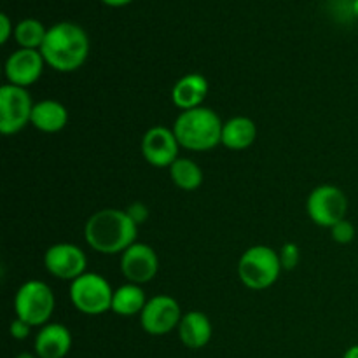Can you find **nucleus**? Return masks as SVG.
Here are the masks:
<instances>
[{
	"label": "nucleus",
	"instance_id": "26",
	"mask_svg": "<svg viewBox=\"0 0 358 358\" xmlns=\"http://www.w3.org/2000/svg\"><path fill=\"white\" fill-rule=\"evenodd\" d=\"M0 27H2V31H0V42L6 44L7 38L10 35V21L7 17V14H0Z\"/></svg>",
	"mask_w": 358,
	"mask_h": 358
},
{
	"label": "nucleus",
	"instance_id": "2",
	"mask_svg": "<svg viewBox=\"0 0 358 358\" xmlns=\"http://www.w3.org/2000/svg\"><path fill=\"white\" fill-rule=\"evenodd\" d=\"M38 51L51 69L73 72L84 65L90 55V38L79 24L63 21L49 28Z\"/></svg>",
	"mask_w": 358,
	"mask_h": 358
},
{
	"label": "nucleus",
	"instance_id": "20",
	"mask_svg": "<svg viewBox=\"0 0 358 358\" xmlns=\"http://www.w3.org/2000/svg\"><path fill=\"white\" fill-rule=\"evenodd\" d=\"M170 175L173 184L182 191H194L203 184V171L189 157H178L170 166Z\"/></svg>",
	"mask_w": 358,
	"mask_h": 358
},
{
	"label": "nucleus",
	"instance_id": "21",
	"mask_svg": "<svg viewBox=\"0 0 358 358\" xmlns=\"http://www.w3.org/2000/svg\"><path fill=\"white\" fill-rule=\"evenodd\" d=\"M45 34L48 30L44 28V24L38 20H34V17H28V20L20 21L14 28V37H16V42L23 49H41L42 42H44Z\"/></svg>",
	"mask_w": 358,
	"mask_h": 358
},
{
	"label": "nucleus",
	"instance_id": "9",
	"mask_svg": "<svg viewBox=\"0 0 358 358\" xmlns=\"http://www.w3.org/2000/svg\"><path fill=\"white\" fill-rule=\"evenodd\" d=\"M182 311L177 301L170 296H156L147 301L140 313L142 329L150 336H164L173 329H178Z\"/></svg>",
	"mask_w": 358,
	"mask_h": 358
},
{
	"label": "nucleus",
	"instance_id": "1",
	"mask_svg": "<svg viewBox=\"0 0 358 358\" xmlns=\"http://www.w3.org/2000/svg\"><path fill=\"white\" fill-rule=\"evenodd\" d=\"M138 226L129 219L126 210L103 208L93 213L84 227V238L100 254H122L135 243Z\"/></svg>",
	"mask_w": 358,
	"mask_h": 358
},
{
	"label": "nucleus",
	"instance_id": "24",
	"mask_svg": "<svg viewBox=\"0 0 358 358\" xmlns=\"http://www.w3.org/2000/svg\"><path fill=\"white\" fill-rule=\"evenodd\" d=\"M126 213H128L129 219H131L136 226L145 222L147 217H149V210H147V206L142 205V203H133V205H129L128 208H126Z\"/></svg>",
	"mask_w": 358,
	"mask_h": 358
},
{
	"label": "nucleus",
	"instance_id": "14",
	"mask_svg": "<svg viewBox=\"0 0 358 358\" xmlns=\"http://www.w3.org/2000/svg\"><path fill=\"white\" fill-rule=\"evenodd\" d=\"M34 348L38 358H65L72 348V334L62 324H45L35 336Z\"/></svg>",
	"mask_w": 358,
	"mask_h": 358
},
{
	"label": "nucleus",
	"instance_id": "29",
	"mask_svg": "<svg viewBox=\"0 0 358 358\" xmlns=\"http://www.w3.org/2000/svg\"><path fill=\"white\" fill-rule=\"evenodd\" d=\"M14 358H38V357H37V355H34V353L23 352V353H20V355H16Z\"/></svg>",
	"mask_w": 358,
	"mask_h": 358
},
{
	"label": "nucleus",
	"instance_id": "17",
	"mask_svg": "<svg viewBox=\"0 0 358 358\" xmlns=\"http://www.w3.org/2000/svg\"><path fill=\"white\" fill-rule=\"evenodd\" d=\"M69 122V112L59 101L42 100L34 105L31 112V122L34 128L42 133H58Z\"/></svg>",
	"mask_w": 358,
	"mask_h": 358
},
{
	"label": "nucleus",
	"instance_id": "12",
	"mask_svg": "<svg viewBox=\"0 0 358 358\" xmlns=\"http://www.w3.org/2000/svg\"><path fill=\"white\" fill-rule=\"evenodd\" d=\"M178 143L173 129L154 126L143 135L142 154L150 166L170 168L178 159Z\"/></svg>",
	"mask_w": 358,
	"mask_h": 358
},
{
	"label": "nucleus",
	"instance_id": "23",
	"mask_svg": "<svg viewBox=\"0 0 358 358\" xmlns=\"http://www.w3.org/2000/svg\"><path fill=\"white\" fill-rule=\"evenodd\" d=\"M280 262H282L283 269H294L297 264H299V248L294 243H285L278 252Z\"/></svg>",
	"mask_w": 358,
	"mask_h": 358
},
{
	"label": "nucleus",
	"instance_id": "8",
	"mask_svg": "<svg viewBox=\"0 0 358 358\" xmlns=\"http://www.w3.org/2000/svg\"><path fill=\"white\" fill-rule=\"evenodd\" d=\"M34 105L27 87L3 84L0 87V131L3 135L20 133L31 122Z\"/></svg>",
	"mask_w": 358,
	"mask_h": 358
},
{
	"label": "nucleus",
	"instance_id": "10",
	"mask_svg": "<svg viewBox=\"0 0 358 358\" xmlns=\"http://www.w3.org/2000/svg\"><path fill=\"white\" fill-rule=\"evenodd\" d=\"M44 266L56 278L73 282L86 273L87 257L77 245L56 243L45 250Z\"/></svg>",
	"mask_w": 358,
	"mask_h": 358
},
{
	"label": "nucleus",
	"instance_id": "11",
	"mask_svg": "<svg viewBox=\"0 0 358 358\" xmlns=\"http://www.w3.org/2000/svg\"><path fill=\"white\" fill-rule=\"evenodd\" d=\"M159 259L152 247L145 243H133L121 254V273L129 283L143 285L156 278Z\"/></svg>",
	"mask_w": 358,
	"mask_h": 358
},
{
	"label": "nucleus",
	"instance_id": "28",
	"mask_svg": "<svg viewBox=\"0 0 358 358\" xmlns=\"http://www.w3.org/2000/svg\"><path fill=\"white\" fill-rule=\"evenodd\" d=\"M103 2L112 7H121V6H126V3H129L131 0H103Z\"/></svg>",
	"mask_w": 358,
	"mask_h": 358
},
{
	"label": "nucleus",
	"instance_id": "3",
	"mask_svg": "<svg viewBox=\"0 0 358 358\" xmlns=\"http://www.w3.org/2000/svg\"><path fill=\"white\" fill-rule=\"evenodd\" d=\"M222 126L219 115L206 107L180 112L173 124V133L180 147L194 152L215 149L222 138Z\"/></svg>",
	"mask_w": 358,
	"mask_h": 358
},
{
	"label": "nucleus",
	"instance_id": "15",
	"mask_svg": "<svg viewBox=\"0 0 358 358\" xmlns=\"http://www.w3.org/2000/svg\"><path fill=\"white\" fill-rule=\"evenodd\" d=\"M208 80L201 73H187L175 83L171 90V100L182 112L192 110L201 107L205 98L208 96Z\"/></svg>",
	"mask_w": 358,
	"mask_h": 358
},
{
	"label": "nucleus",
	"instance_id": "5",
	"mask_svg": "<svg viewBox=\"0 0 358 358\" xmlns=\"http://www.w3.org/2000/svg\"><path fill=\"white\" fill-rule=\"evenodd\" d=\"M55 294L48 283L28 280L17 289L14 297V311L20 320L31 327H44L55 313Z\"/></svg>",
	"mask_w": 358,
	"mask_h": 358
},
{
	"label": "nucleus",
	"instance_id": "16",
	"mask_svg": "<svg viewBox=\"0 0 358 358\" xmlns=\"http://www.w3.org/2000/svg\"><path fill=\"white\" fill-rule=\"evenodd\" d=\"M213 327L210 318L201 311H189L178 324V338L189 350H201L210 343Z\"/></svg>",
	"mask_w": 358,
	"mask_h": 358
},
{
	"label": "nucleus",
	"instance_id": "18",
	"mask_svg": "<svg viewBox=\"0 0 358 358\" xmlns=\"http://www.w3.org/2000/svg\"><path fill=\"white\" fill-rule=\"evenodd\" d=\"M257 138V128L252 119L245 115L229 119L222 126V138L220 143L231 150H245Z\"/></svg>",
	"mask_w": 358,
	"mask_h": 358
},
{
	"label": "nucleus",
	"instance_id": "25",
	"mask_svg": "<svg viewBox=\"0 0 358 358\" xmlns=\"http://www.w3.org/2000/svg\"><path fill=\"white\" fill-rule=\"evenodd\" d=\"M30 329H31V325H28L27 322L20 320V318L16 317V320L10 322L9 332L14 339H20L21 341V339H27L28 336H30Z\"/></svg>",
	"mask_w": 358,
	"mask_h": 358
},
{
	"label": "nucleus",
	"instance_id": "7",
	"mask_svg": "<svg viewBox=\"0 0 358 358\" xmlns=\"http://www.w3.org/2000/svg\"><path fill=\"white\" fill-rule=\"evenodd\" d=\"M306 212L310 219L320 227H334L346 219L348 198L336 185H320L308 196Z\"/></svg>",
	"mask_w": 358,
	"mask_h": 358
},
{
	"label": "nucleus",
	"instance_id": "30",
	"mask_svg": "<svg viewBox=\"0 0 358 358\" xmlns=\"http://www.w3.org/2000/svg\"><path fill=\"white\" fill-rule=\"evenodd\" d=\"M352 9H353V14L358 17V0H353L352 3Z\"/></svg>",
	"mask_w": 358,
	"mask_h": 358
},
{
	"label": "nucleus",
	"instance_id": "22",
	"mask_svg": "<svg viewBox=\"0 0 358 358\" xmlns=\"http://www.w3.org/2000/svg\"><path fill=\"white\" fill-rule=\"evenodd\" d=\"M331 234L332 240L338 241V243L346 245L352 243L353 238H355V226H353L350 220H341V222L336 224L334 227H331Z\"/></svg>",
	"mask_w": 358,
	"mask_h": 358
},
{
	"label": "nucleus",
	"instance_id": "6",
	"mask_svg": "<svg viewBox=\"0 0 358 358\" xmlns=\"http://www.w3.org/2000/svg\"><path fill=\"white\" fill-rule=\"evenodd\" d=\"M114 290L110 283L96 273H84L70 283V301L84 315H101L112 310Z\"/></svg>",
	"mask_w": 358,
	"mask_h": 358
},
{
	"label": "nucleus",
	"instance_id": "19",
	"mask_svg": "<svg viewBox=\"0 0 358 358\" xmlns=\"http://www.w3.org/2000/svg\"><path fill=\"white\" fill-rule=\"evenodd\" d=\"M145 294L142 287L135 283H126L114 290V299H112V311L121 317H133L140 315L145 308Z\"/></svg>",
	"mask_w": 358,
	"mask_h": 358
},
{
	"label": "nucleus",
	"instance_id": "4",
	"mask_svg": "<svg viewBox=\"0 0 358 358\" xmlns=\"http://www.w3.org/2000/svg\"><path fill=\"white\" fill-rule=\"evenodd\" d=\"M282 269L278 252L266 245L250 247L238 262V276L252 290L269 289L280 278Z\"/></svg>",
	"mask_w": 358,
	"mask_h": 358
},
{
	"label": "nucleus",
	"instance_id": "13",
	"mask_svg": "<svg viewBox=\"0 0 358 358\" xmlns=\"http://www.w3.org/2000/svg\"><path fill=\"white\" fill-rule=\"evenodd\" d=\"M44 63V56L37 49H17L6 62L7 80L13 86H31L41 79Z\"/></svg>",
	"mask_w": 358,
	"mask_h": 358
},
{
	"label": "nucleus",
	"instance_id": "27",
	"mask_svg": "<svg viewBox=\"0 0 358 358\" xmlns=\"http://www.w3.org/2000/svg\"><path fill=\"white\" fill-rule=\"evenodd\" d=\"M343 358H358V345L350 346L345 352V355H343Z\"/></svg>",
	"mask_w": 358,
	"mask_h": 358
}]
</instances>
